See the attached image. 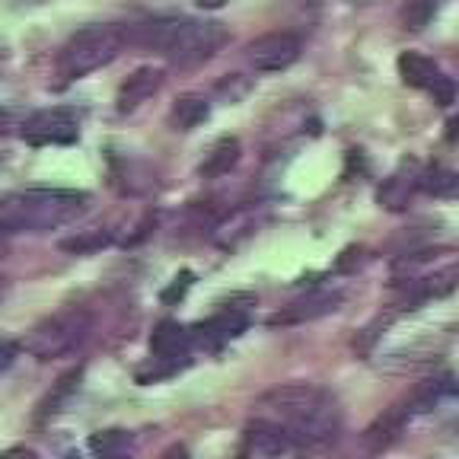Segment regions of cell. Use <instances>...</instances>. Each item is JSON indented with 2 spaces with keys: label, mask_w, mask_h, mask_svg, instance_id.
<instances>
[{
  "label": "cell",
  "mask_w": 459,
  "mask_h": 459,
  "mask_svg": "<svg viewBox=\"0 0 459 459\" xmlns=\"http://www.w3.org/2000/svg\"><path fill=\"white\" fill-rule=\"evenodd\" d=\"M255 415L268 418L287 434L294 450H319L342 430V409L332 393L313 383H290L255 402Z\"/></svg>",
  "instance_id": "cell-1"
},
{
  "label": "cell",
  "mask_w": 459,
  "mask_h": 459,
  "mask_svg": "<svg viewBox=\"0 0 459 459\" xmlns=\"http://www.w3.org/2000/svg\"><path fill=\"white\" fill-rule=\"evenodd\" d=\"M125 39L143 48L166 55L176 65H198L208 61L227 45V29L214 20H188V16H157L137 22L125 32Z\"/></svg>",
  "instance_id": "cell-2"
},
{
  "label": "cell",
  "mask_w": 459,
  "mask_h": 459,
  "mask_svg": "<svg viewBox=\"0 0 459 459\" xmlns=\"http://www.w3.org/2000/svg\"><path fill=\"white\" fill-rule=\"evenodd\" d=\"M90 208V195L77 188H22L0 198V237L48 233L77 221Z\"/></svg>",
  "instance_id": "cell-3"
},
{
  "label": "cell",
  "mask_w": 459,
  "mask_h": 459,
  "mask_svg": "<svg viewBox=\"0 0 459 459\" xmlns=\"http://www.w3.org/2000/svg\"><path fill=\"white\" fill-rule=\"evenodd\" d=\"M125 42H128V39H125V29L108 26V22L77 29L65 42V48L57 51L55 67H57L61 83H71V80H80V77H86V74L112 65L115 57L122 55Z\"/></svg>",
  "instance_id": "cell-4"
},
{
  "label": "cell",
  "mask_w": 459,
  "mask_h": 459,
  "mask_svg": "<svg viewBox=\"0 0 459 459\" xmlns=\"http://www.w3.org/2000/svg\"><path fill=\"white\" fill-rule=\"evenodd\" d=\"M90 332H93L90 313L71 307L55 316H45L42 323L32 325V329L26 332V338H22L20 348L39 360H55V358H65V354L77 351L80 344L90 338Z\"/></svg>",
  "instance_id": "cell-5"
},
{
  "label": "cell",
  "mask_w": 459,
  "mask_h": 459,
  "mask_svg": "<svg viewBox=\"0 0 459 459\" xmlns=\"http://www.w3.org/2000/svg\"><path fill=\"white\" fill-rule=\"evenodd\" d=\"M192 335H188L186 325L172 323H160L151 335V367H141L137 370V380L141 383H153V380H163V377H172L176 370L192 360Z\"/></svg>",
  "instance_id": "cell-6"
},
{
  "label": "cell",
  "mask_w": 459,
  "mask_h": 459,
  "mask_svg": "<svg viewBox=\"0 0 459 459\" xmlns=\"http://www.w3.org/2000/svg\"><path fill=\"white\" fill-rule=\"evenodd\" d=\"M20 134L32 147H65L80 137V115L67 106L39 108L20 125Z\"/></svg>",
  "instance_id": "cell-7"
},
{
  "label": "cell",
  "mask_w": 459,
  "mask_h": 459,
  "mask_svg": "<svg viewBox=\"0 0 459 459\" xmlns=\"http://www.w3.org/2000/svg\"><path fill=\"white\" fill-rule=\"evenodd\" d=\"M246 329H249V309L237 307V303H227V307L217 309L211 319L192 325L188 335H192V344H198L204 351H221L223 344L239 338Z\"/></svg>",
  "instance_id": "cell-8"
},
{
  "label": "cell",
  "mask_w": 459,
  "mask_h": 459,
  "mask_svg": "<svg viewBox=\"0 0 459 459\" xmlns=\"http://www.w3.org/2000/svg\"><path fill=\"white\" fill-rule=\"evenodd\" d=\"M287 453H294V446H290L284 430L268 421V418L252 415L249 424L243 428L237 456L239 459H281V456H287Z\"/></svg>",
  "instance_id": "cell-9"
},
{
  "label": "cell",
  "mask_w": 459,
  "mask_h": 459,
  "mask_svg": "<svg viewBox=\"0 0 459 459\" xmlns=\"http://www.w3.org/2000/svg\"><path fill=\"white\" fill-rule=\"evenodd\" d=\"M246 57L255 71H284L300 57V39L290 32H268V36H258L255 42L246 45Z\"/></svg>",
  "instance_id": "cell-10"
},
{
  "label": "cell",
  "mask_w": 459,
  "mask_h": 459,
  "mask_svg": "<svg viewBox=\"0 0 459 459\" xmlns=\"http://www.w3.org/2000/svg\"><path fill=\"white\" fill-rule=\"evenodd\" d=\"M338 303H342V294L338 290H313V294L300 297L290 307H284L281 313H274L268 323L272 325H300V323H313L319 316L335 313Z\"/></svg>",
  "instance_id": "cell-11"
},
{
  "label": "cell",
  "mask_w": 459,
  "mask_h": 459,
  "mask_svg": "<svg viewBox=\"0 0 459 459\" xmlns=\"http://www.w3.org/2000/svg\"><path fill=\"white\" fill-rule=\"evenodd\" d=\"M421 166L415 163V160H405V163L399 166V169L389 176L386 182H383L380 188V204L389 211H402L405 204H409L411 198H415V192L421 188Z\"/></svg>",
  "instance_id": "cell-12"
},
{
  "label": "cell",
  "mask_w": 459,
  "mask_h": 459,
  "mask_svg": "<svg viewBox=\"0 0 459 459\" xmlns=\"http://www.w3.org/2000/svg\"><path fill=\"white\" fill-rule=\"evenodd\" d=\"M405 287V303L409 309L415 303H424V300H437V297H446L450 290L459 287V265H446V268H437L434 274L428 278H411V281H402Z\"/></svg>",
  "instance_id": "cell-13"
},
{
  "label": "cell",
  "mask_w": 459,
  "mask_h": 459,
  "mask_svg": "<svg viewBox=\"0 0 459 459\" xmlns=\"http://www.w3.org/2000/svg\"><path fill=\"white\" fill-rule=\"evenodd\" d=\"M163 83V71L157 67H137L118 90V112H134L141 102H147Z\"/></svg>",
  "instance_id": "cell-14"
},
{
  "label": "cell",
  "mask_w": 459,
  "mask_h": 459,
  "mask_svg": "<svg viewBox=\"0 0 459 459\" xmlns=\"http://www.w3.org/2000/svg\"><path fill=\"white\" fill-rule=\"evenodd\" d=\"M90 456L93 459H134V434L125 428H106V430H96L93 437H90Z\"/></svg>",
  "instance_id": "cell-15"
},
{
  "label": "cell",
  "mask_w": 459,
  "mask_h": 459,
  "mask_svg": "<svg viewBox=\"0 0 459 459\" xmlns=\"http://www.w3.org/2000/svg\"><path fill=\"white\" fill-rule=\"evenodd\" d=\"M399 77H402V83L415 86V90H428L430 93L444 74H440V67L434 65L430 57L418 55V51H402L399 55Z\"/></svg>",
  "instance_id": "cell-16"
},
{
  "label": "cell",
  "mask_w": 459,
  "mask_h": 459,
  "mask_svg": "<svg viewBox=\"0 0 459 459\" xmlns=\"http://www.w3.org/2000/svg\"><path fill=\"white\" fill-rule=\"evenodd\" d=\"M237 163H239V141L237 137H221L211 147L208 157H204V163L198 166V172L204 179H217V176H227Z\"/></svg>",
  "instance_id": "cell-17"
},
{
  "label": "cell",
  "mask_w": 459,
  "mask_h": 459,
  "mask_svg": "<svg viewBox=\"0 0 459 459\" xmlns=\"http://www.w3.org/2000/svg\"><path fill=\"white\" fill-rule=\"evenodd\" d=\"M208 112H211L208 100H201V96H182V100H176V106H172L169 122H172V128L192 131L208 118Z\"/></svg>",
  "instance_id": "cell-18"
},
{
  "label": "cell",
  "mask_w": 459,
  "mask_h": 459,
  "mask_svg": "<svg viewBox=\"0 0 459 459\" xmlns=\"http://www.w3.org/2000/svg\"><path fill=\"white\" fill-rule=\"evenodd\" d=\"M437 13V0H405L402 7V26L411 29V32H421Z\"/></svg>",
  "instance_id": "cell-19"
},
{
  "label": "cell",
  "mask_w": 459,
  "mask_h": 459,
  "mask_svg": "<svg viewBox=\"0 0 459 459\" xmlns=\"http://www.w3.org/2000/svg\"><path fill=\"white\" fill-rule=\"evenodd\" d=\"M421 188L430 195H446L453 192V188H459V176L456 172H446V169H424L421 172Z\"/></svg>",
  "instance_id": "cell-20"
},
{
  "label": "cell",
  "mask_w": 459,
  "mask_h": 459,
  "mask_svg": "<svg viewBox=\"0 0 459 459\" xmlns=\"http://www.w3.org/2000/svg\"><path fill=\"white\" fill-rule=\"evenodd\" d=\"M20 344L10 342V338H0V373L7 370V367H13V360L20 358Z\"/></svg>",
  "instance_id": "cell-21"
},
{
  "label": "cell",
  "mask_w": 459,
  "mask_h": 459,
  "mask_svg": "<svg viewBox=\"0 0 459 459\" xmlns=\"http://www.w3.org/2000/svg\"><path fill=\"white\" fill-rule=\"evenodd\" d=\"M188 287H192V272H182L179 278H176V284H172L169 290H163V300H166V303H172V300H176V297L186 294Z\"/></svg>",
  "instance_id": "cell-22"
},
{
  "label": "cell",
  "mask_w": 459,
  "mask_h": 459,
  "mask_svg": "<svg viewBox=\"0 0 459 459\" xmlns=\"http://www.w3.org/2000/svg\"><path fill=\"white\" fill-rule=\"evenodd\" d=\"M0 459H42L36 450H29V446H13V450H4Z\"/></svg>",
  "instance_id": "cell-23"
},
{
  "label": "cell",
  "mask_w": 459,
  "mask_h": 459,
  "mask_svg": "<svg viewBox=\"0 0 459 459\" xmlns=\"http://www.w3.org/2000/svg\"><path fill=\"white\" fill-rule=\"evenodd\" d=\"M160 459H188V453H186V446H172V450H166Z\"/></svg>",
  "instance_id": "cell-24"
},
{
  "label": "cell",
  "mask_w": 459,
  "mask_h": 459,
  "mask_svg": "<svg viewBox=\"0 0 459 459\" xmlns=\"http://www.w3.org/2000/svg\"><path fill=\"white\" fill-rule=\"evenodd\" d=\"M195 4H198L201 10H217V7H223L227 0H195Z\"/></svg>",
  "instance_id": "cell-25"
},
{
  "label": "cell",
  "mask_w": 459,
  "mask_h": 459,
  "mask_svg": "<svg viewBox=\"0 0 459 459\" xmlns=\"http://www.w3.org/2000/svg\"><path fill=\"white\" fill-rule=\"evenodd\" d=\"M456 134H459V115L450 122V137H456Z\"/></svg>",
  "instance_id": "cell-26"
},
{
  "label": "cell",
  "mask_w": 459,
  "mask_h": 459,
  "mask_svg": "<svg viewBox=\"0 0 459 459\" xmlns=\"http://www.w3.org/2000/svg\"><path fill=\"white\" fill-rule=\"evenodd\" d=\"M7 287H10V281H7V278H0V300H4V294H7Z\"/></svg>",
  "instance_id": "cell-27"
},
{
  "label": "cell",
  "mask_w": 459,
  "mask_h": 459,
  "mask_svg": "<svg viewBox=\"0 0 459 459\" xmlns=\"http://www.w3.org/2000/svg\"><path fill=\"white\" fill-rule=\"evenodd\" d=\"M4 122H7V115L0 112V134H4Z\"/></svg>",
  "instance_id": "cell-28"
},
{
  "label": "cell",
  "mask_w": 459,
  "mask_h": 459,
  "mask_svg": "<svg viewBox=\"0 0 459 459\" xmlns=\"http://www.w3.org/2000/svg\"><path fill=\"white\" fill-rule=\"evenodd\" d=\"M65 459H80V456H77V453H67V456H65Z\"/></svg>",
  "instance_id": "cell-29"
},
{
  "label": "cell",
  "mask_w": 459,
  "mask_h": 459,
  "mask_svg": "<svg viewBox=\"0 0 459 459\" xmlns=\"http://www.w3.org/2000/svg\"><path fill=\"white\" fill-rule=\"evenodd\" d=\"M0 252H4V246H0Z\"/></svg>",
  "instance_id": "cell-30"
}]
</instances>
